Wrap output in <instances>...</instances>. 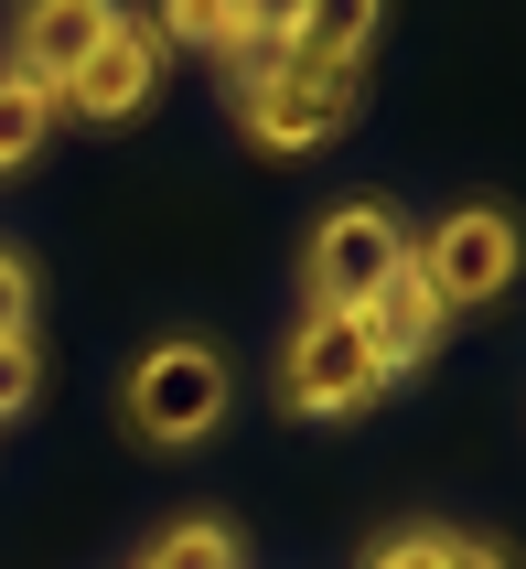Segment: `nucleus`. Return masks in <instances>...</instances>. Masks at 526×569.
Masks as SVG:
<instances>
[{
	"label": "nucleus",
	"instance_id": "obj_1",
	"mask_svg": "<svg viewBox=\"0 0 526 569\" xmlns=\"http://www.w3.org/2000/svg\"><path fill=\"white\" fill-rule=\"evenodd\" d=\"M226 76H237V129H248L258 151H322V140H344L355 108H366V64H355V54L237 43Z\"/></svg>",
	"mask_w": 526,
	"mask_h": 569
},
{
	"label": "nucleus",
	"instance_id": "obj_2",
	"mask_svg": "<svg viewBox=\"0 0 526 569\" xmlns=\"http://www.w3.org/2000/svg\"><path fill=\"white\" fill-rule=\"evenodd\" d=\"M226 398H237V377H226V355L216 345H193V333H172V345H151L140 366H129V430L161 451H193L205 430L226 419Z\"/></svg>",
	"mask_w": 526,
	"mask_h": 569
},
{
	"label": "nucleus",
	"instance_id": "obj_3",
	"mask_svg": "<svg viewBox=\"0 0 526 569\" xmlns=\"http://www.w3.org/2000/svg\"><path fill=\"white\" fill-rule=\"evenodd\" d=\"M408 269V226L387 204H334L301 248V280H311V312H366L376 290Z\"/></svg>",
	"mask_w": 526,
	"mask_h": 569
},
{
	"label": "nucleus",
	"instance_id": "obj_4",
	"mask_svg": "<svg viewBox=\"0 0 526 569\" xmlns=\"http://www.w3.org/2000/svg\"><path fill=\"white\" fill-rule=\"evenodd\" d=\"M376 387H387V366H376V345H366V312H301V333L279 355V409L344 419V409H366Z\"/></svg>",
	"mask_w": 526,
	"mask_h": 569
},
{
	"label": "nucleus",
	"instance_id": "obj_5",
	"mask_svg": "<svg viewBox=\"0 0 526 569\" xmlns=\"http://www.w3.org/2000/svg\"><path fill=\"white\" fill-rule=\"evenodd\" d=\"M408 269H419V290L440 312H484L516 280V216L505 204H463V216L430 226V248H408Z\"/></svg>",
	"mask_w": 526,
	"mask_h": 569
},
{
	"label": "nucleus",
	"instance_id": "obj_6",
	"mask_svg": "<svg viewBox=\"0 0 526 569\" xmlns=\"http://www.w3.org/2000/svg\"><path fill=\"white\" fill-rule=\"evenodd\" d=\"M161 97V32L151 22H108V43H97L87 64H76V76H64V97H54V119H140V108H151Z\"/></svg>",
	"mask_w": 526,
	"mask_h": 569
},
{
	"label": "nucleus",
	"instance_id": "obj_7",
	"mask_svg": "<svg viewBox=\"0 0 526 569\" xmlns=\"http://www.w3.org/2000/svg\"><path fill=\"white\" fill-rule=\"evenodd\" d=\"M108 22H119V0H22V11H11V64H0V76L64 97V76L108 43Z\"/></svg>",
	"mask_w": 526,
	"mask_h": 569
},
{
	"label": "nucleus",
	"instance_id": "obj_8",
	"mask_svg": "<svg viewBox=\"0 0 526 569\" xmlns=\"http://www.w3.org/2000/svg\"><path fill=\"white\" fill-rule=\"evenodd\" d=\"M440 322H451V312L419 290V269H398V280L366 301V345H376V366H387V377H408V366L440 345Z\"/></svg>",
	"mask_w": 526,
	"mask_h": 569
},
{
	"label": "nucleus",
	"instance_id": "obj_9",
	"mask_svg": "<svg viewBox=\"0 0 526 569\" xmlns=\"http://www.w3.org/2000/svg\"><path fill=\"white\" fill-rule=\"evenodd\" d=\"M376 43V0H301V22H290V54H355L366 64Z\"/></svg>",
	"mask_w": 526,
	"mask_h": 569
},
{
	"label": "nucleus",
	"instance_id": "obj_10",
	"mask_svg": "<svg viewBox=\"0 0 526 569\" xmlns=\"http://www.w3.org/2000/svg\"><path fill=\"white\" fill-rule=\"evenodd\" d=\"M161 54H172V43H193V54H237V43H248V32H237V0H161Z\"/></svg>",
	"mask_w": 526,
	"mask_h": 569
},
{
	"label": "nucleus",
	"instance_id": "obj_11",
	"mask_svg": "<svg viewBox=\"0 0 526 569\" xmlns=\"http://www.w3.org/2000/svg\"><path fill=\"white\" fill-rule=\"evenodd\" d=\"M43 140H54V97L22 87V76H0V172H22Z\"/></svg>",
	"mask_w": 526,
	"mask_h": 569
},
{
	"label": "nucleus",
	"instance_id": "obj_12",
	"mask_svg": "<svg viewBox=\"0 0 526 569\" xmlns=\"http://www.w3.org/2000/svg\"><path fill=\"white\" fill-rule=\"evenodd\" d=\"M140 569H237V538H226L216 516H183V527H161V538H151Z\"/></svg>",
	"mask_w": 526,
	"mask_h": 569
},
{
	"label": "nucleus",
	"instance_id": "obj_13",
	"mask_svg": "<svg viewBox=\"0 0 526 569\" xmlns=\"http://www.w3.org/2000/svg\"><path fill=\"white\" fill-rule=\"evenodd\" d=\"M440 559H451V538H440V527H398L366 569H440Z\"/></svg>",
	"mask_w": 526,
	"mask_h": 569
},
{
	"label": "nucleus",
	"instance_id": "obj_14",
	"mask_svg": "<svg viewBox=\"0 0 526 569\" xmlns=\"http://www.w3.org/2000/svg\"><path fill=\"white\" fill-rule=\"evenodd\" d=\"M22 333H32V269L0 248V345H22Z\"/></svg>",
	"mask_w": 526,
	"mask_h": 569
},
{
	"label": "nucleus",
	"instance_id": "obj_15",
	"mask_svg": "<svg viewBox=\"0 0 526 569\" xmlns=\"http://www.w3.org/2000/svg\"><path fill=\"white\" fill-rule=\"evenodd\" d=\"M32 387H43V366H32V333H22V345H0V419H22Z\"/></svg>",
	"mask_w": 526,
	"mask_h": 569
},
{
	"label": "nucleus",
	"instance_id": "obj_16",
	"mask_svg": "<svg viewBox=\"0 0 526 569\" xmlns=\"http://www.w3.org/2000/svg\"><path fill=\"white\" fill-rule=\"evenodd\" d=\"M290 22H301V0H237V32L248 43H290Z\"/></svg>",
	"mask_w": 526,
	"mask_h": 569
},
{
	"label": "nucleus",
	"instance_id": "obj_17",
	"mask_svg": "<svg viewBox=\"0 0 526 569\" xmlns=\"http://www.w3.org/2000/svg\"><path fill=\"white\" fill-rule=\"evenodd\" d=\"M440 569H516V559H505L495 538H451V559H440Z\"/></svg>",
	"mask_w": 526,
	"mask_h": 569
}]
</instances>
